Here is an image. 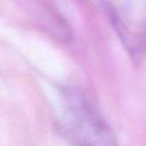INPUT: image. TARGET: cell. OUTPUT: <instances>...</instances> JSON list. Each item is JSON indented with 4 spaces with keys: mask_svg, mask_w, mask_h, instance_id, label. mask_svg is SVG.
<instances>
[{
    "mask_svg": "<svg viewBox=\"0 0 146 146\" xmlns=\"http://www.w3.org/2000/svg\"><path fill=\"white\" fill-rule=\"evenodd\" d=\"M59 129L70 146H119L99 110L81 91L64 90Z\"/></svg>",
    "mask_w": 146,
    "mask_h": 146,
    "instance_id": "cell-1",
    "label": "cell"
},
{
    "mask_svg": "<svg viewBox=\"0 0 146 146\" xmlns=\"http://www.w3.org/2000/svg\"><path fill=\"white\" fill-rule=\"evenodd\" d=\"M121 42L132 58L146 52V0H102Z\"/></svg>",
    "mask_w": 146,
    "mask_h": 146,
    "instance_id": "cell-2",
    "label": "cell"
}]
</instances>
